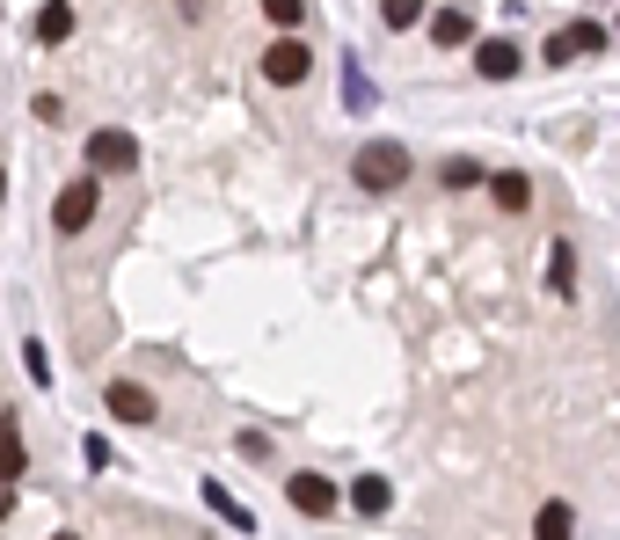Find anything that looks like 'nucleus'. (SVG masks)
<instances>
[{"instance_id": "2", "label": "nucleus", "mask_w": 620, "mask_h": 540, "mask_svg": "<svg viewBox=\"0 0 620 540\" xmlns=\"http://www.w3.org/2000/svg\"><path fill=\"white\" fill-rule=\"evenodd\" d=\"M314 51L300 45V37H278V45L263 51V81H278V88H292V81H307Z\"/></svg>"}, {"instance_id": "19", "label": "nucleus", "mask_w": 620, "mask_h": 540, "mask_svg": "<svg viewBox=\"0 0 620 540\" xmlns=\"http://www.w3.org/2000/svg\"><path fill=\"white\" fill-rule=\"evenodd\" d=\"M23 366H29V380H37V388H51V351L37 344V336L23 344Z\"/></svg>"}, {"instance_id": "12", "label": "nucleus", "mask_w": 620, "mask_h": 540, "mask_svg": "<svg viewBox=\"0 0 620 540\" xmlns=\"http://www.w3.org/2000/svg\"><path fill=\"white\" fill-rule=\"evenodd\" d=\"M37 37H45V45H66V37H73V8H66V0H51L45 15H37Z\"/></svg>"}, {"instance_id": "4", "label": "nucleus", "mask_w": 620, "mask_h": 540, "mask_svg": "<svg viewBox=\"0 0 620 540\" xmlns=\"http://www.w3.org/2000/svg\"><path fill=\"white\" fill-rule=\"evenodd\" d=\"M102 402H110V417H118V424H154V417H161V409H154V394H146L139 380H110Z\"/></svg>"}, {"instance_id": "11", "label": "nucleus", "mask_w": 620, "mask_h": 540, "mask_svg": "<svg viewBox=\"0 0 620 540\" xmlns=\"http://www.w3.org/2000/svg\"><path fill=\"white\" fill-rule=\"evenodd\" d=\"M351 504H358L365 518H380L387 504H394V490H387V475H358V482H351Z\"/></svg>"}, {"instance_id": "13", "label": "nucleus", "mask_w": 620, "mask_h": 540, "mask_svg": "<svg viewBox=\"0 0 620 540\" xmlns=\"http://www.w3.org/2000/svg\"><path fill=\"white\" fill-rule=\"evenodd\" d=\"M29 467V453H23V439H15V424H0V482H15Z\"/></svg>"}, {"instance_id": "22", "label": "nucleus", "mask_w": 620, "mask_h": 540, "mask_svg": "<svg viewBox=\"0 0 620 540\" xmlns=\"http://www.w3.org/2000/svg\"><path fill=\"white\" fill-rule=\"evenodd\" d=\"M8 512H15V496H8V482H0V518H8Z\"/></svg>"}, {"instance_id": "5", "label": "nucleus", "mask_w": 620, "mask_h": 540, "mask_svg": "<svg viewBox=\"0 0 620 540\" xmlns=\"http://www.w3.org/2000/svg\"><path fill=\"white\" fill-rule=\"evenodd\" d=\"M51 220H59V234H81V226L96 220V183H88V175H81V183H66V191H59V212H51Z\"/></svg>"}, {"instance_id": "9", "label": "nucleus", "mask_w": 620, "mask_h": 540, "mask_svg": "<svg viewBox=\"0 0 620 540\" xmlns=\"http://www.w3.org/2000/svg\"><path fill=\"white\" fill-rule=\"evenodd\" d=\"M548 293H555V299H576V248H570V242L548 248Z\"/></svg>"}, {"instance_id": "7", "label": "nucleus", "mask_w": 620, "mask_h": 540, "mask_svg": "<svg viewBox=\"0 0 620 540\" xmlns=\"http://www.w3.org/2000/svg\"><path fill=\"white\" fill-rule=\"evenodd\" d=\"M519 59H525V51L511 45V37H482V45H475V74L482 81H511V74H519Z\"/></svg>"}, {"instance_id": "16", "label": "nucleus", "mask_w": 620, "mask_h": 540, "mask_svg": "<svg viewBox=\"0 0 620 540\" xmlns=\"http://www.w3.org/2000/svg\"><path fill=\"white\" fill-rule=\"evenodd\" d=\"M438 175H446V191H475V183H482V161H467V154H453V161H446Z\"/></svg>"}, {"instance_id": "18", "label": "nucleus", "mask_w": 620, "mask_h": 540, "mask_svg": "<svg viewBox=\"0 0 620 540\" xmlns=\"http://www.w3.org/2000/svg\"><path fill=\"white\" fill-rule=\"evenodd\" d=\"M533 526H540L548 540H562V533L576 526V518H570V504H540V518H533Z\"/></svg>"}, {"instance_id": "14", "label": "nucleus", "mask_w": 620, "mask_h": 540, "mask_svg": "<svg viewBox=\"0 0 620 540\" xmlns=\"http://www.w3.org/2000/svg\"><path fill=\"white\" fill-rule=\"evenodd\" d=\"M343 102H351V110H373V88H365V74H358V59H351V51H343Z\"/></svg>"}, {"instance_id": "3", "label": "nucleus", "mask_w": 620, "mask_h": 540, "mask_svg": "<svg viewBox=\"0 0 620 540\" xmlns=\"http://www.w3.org/2000/svg\"><path fill=\"white\" fill-rule=\"evenodd\" d=\"M132 161H139V139H132V132H96V139H88V169L96 175H124Z\"/></svg>"}, {"instance_id": "21", "label": "nucleus", "mask_w": 620, "mask_h": 540, "mask_svg": "<svg viewBox=\"0 0 620 540\" xmlns=\"http://www.w3.org/2000/svg\"><path fill=\"white\" fill-rule=\"evenodd\" d=\"M263 15H270V23H278V29H292V23H300V15H307V0H263Z\"/></svg>"}, {"instance_id": "20", "label": "nucleus", "mask_w": 620, "mask_h": 540, "mask_svg": "<svg viewBox=\"0 0 620 540\" xmlns=\"http://www.w3.org/2000/svg\"><path fill=\"white\" fill-rule=\"evenodd\" d=\"M380 15L394 29H409V23H424V0H380Z\"/></svg>"}, {"instance_id": "17", "label": "nucleus", "mask_w": 620, "mask_h": 540, "mask_svg": "<svg viewBox=\"0 0 620 540\" xmlns=\"http://www.w3.org/2000/svg\"><path fill=\"white\" fill-rule=\"evenodd\" d=\"M489 191H497V205H511V212H525V205H533V183H525V175H497Z\"/></svg>"}, {"instance_id": "6", "label": "nucleus", "mask_w": 620, "mask_h": 540, "mask_svg": "<svg viewBox=\"0 0 620 540\" xmlns=\"http://www.w3.org/2000/svg\"><path fill=\"white\" fill-rule=\"evenodd\" d=\"M598 45H606V29L576 23V29H555V37H548V59H555V66H570V59H592Z\"/></svg>"}, {"instance_id": "15", "label": "nucleus", "mask_w": 620, "mask_h": 540, "mask_svg": "<svg viewBox=\"0 0 620 540\" xmlns=\"http://www.w3.org/2000/svg\"><path fill=\"white\" fill-rule=\"evenodd\" d=\"M205 504H212V512L227 518V526H241V533H248V526H256V518H248V504H234V496L219 490V482H205Z\"/></svg>"}, {"instance_id": "8", "label": "nucleus", "mask_w": 620, "mask_h": 540, "mask_svg": "<svg viewBox=\"0 0 620 540\" xmlns=\"http://www.w3.org/2000/svg\"><path fill=\"white\" fill-rule=\"evenodd\" d=\"M292 504H300L307 518H321L336 504V482H329V475H292Z\"/></svg>"}, {"instance_id": "23", "label": "nucleus", "mask_w": 620, "mask_h": 540, "mask_svg": "<svg viewBox=\"0 0 620 540\" xmlns=\"http://www.w3.org/2000/svg\"><path fill=\"white\" fill-rule=\"evenodd\" d=\"M0 197H8V169H0Z\"/></svg>"}, {"instance_id": "10", "label": "nucleus", "mask_w": 620, "mask_h": 540, "mask_svg": "<svg viewBox=\"0 0 620 540\" xmlns=\"http://www.w3.org/2000/svg\"><path fill=\"white\" fill-rule=\"evenodd\" d=\"M430 37H438L446 51L467 45V37H475V15H467V8H438V15H430Z\"/></svg>"}, {"instance_id": "1", "label": "nucleus", "mask_w": 620, "mask_h": 540, "mask_svg": "<svg viewBox=\"0 0 620 540\" xmlns=\"http://www.w3.org/2000/svg\"><path fill=\"white\" fill-rule=\"evenodd\" d=\"M402 175H409L402 139H365L358 161H351V183H358V191H402Z\"/></svg>"}]
</instances>
